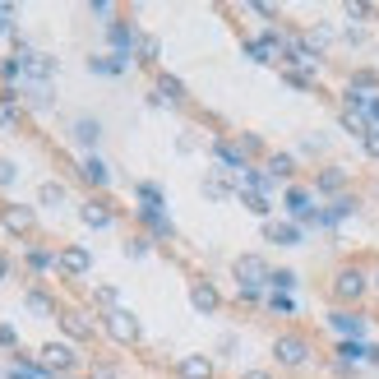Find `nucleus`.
<instances>
[{
  "mask_svg": "<svg viewBox=\"0 0 379 379\" xmlns=\"http://www.w3.org/2000/svg\"><path fill=\"white\" fill-rule=\"evenodd\" d=\"M245 208H250V213H259V217H264V213H269V199H264V195H255V190H245Z\"/></svg>",
  "mask_w": 379,
  "mask_h": 379,
  "instance_id": "obj_23",
  "label": "nucleus"
},
{
  "mask_svg": "<svg viewBox=\"0 0 379 379\" xmlns=\"http://www.w3.org/2000/svg\"><path fill=\"white\" fill-rule=\"evenodd\" d=\"M269 241H278V245H296V241H301V231L287 227V222H269Z\"/></svg>",
  "mask_w": 379,
  "mask_h": 379,
  "instance_id": "obj_15",
  "label": "nucleus"
},
{
  "mask_svg": "<svg viewBox=\"0 0 379 379\" xmlns=\"http://www.w3.org/2000/svg\"><path fill=\"white\" fill-rule=\"evenodd\" d=\"M361 144H365V153H370V157H379V130H375V125L365 130V139H361Z\"/></svg>",
  "mask_w": 379,
  "mask_h": 379,
  "instance_id": "obj_29",
  "label": "nucleus"
},
{
  "mask_svg": "<svg viewBox=\"0 0 379 379\" xmlns=\"http://www.w3.org/2000/svg\"><path fill=\"white\" fill-rule=\"evenodd\" d=\"M61 199H65V190H61L56 181H46V185H42V204H61Z\"/></svg>",
  "mask_w": 379,
  "mask_h": 379,
  "instance_id": "obj_27",
  "label": "nucleus"
},
{
  "mask_svg": "<svg viewBox=\"0 0 379 379\" xmlns=\"http://www.w3.org/2000/svg\"><path fill=\"white\" fill-rule=\"evenodd\" d=\"M208 375H213L208 356H185L181 361V379H208Z\"/></svg>",
  "mask_w": 379,
  "mask_h": 379,
  "instance_id": "obj_11",
  "label": "nucleus"
},
{
  "mask_svg": "<svg viewBox=\"0 0 379 379\" xmlns=\"http://www.w3.org/2000/svg\"><path fill=\"white\" fill-rule=\"evenodd\" d=\"M287 208L296 213V217H310V195H305V190H291V195H287Z\"/></svg>",
  "mask_w": 379,
  "mask_h": 379,
  "instance_id": "obj_20",
  "label": "nucleus"
},
{
  "mask_svg": "<svg viewBox=\"0 0 379 379\" xmlns=\"http://www.w3.org/2000/svg\"><path fill=\"white\" fill-rule=\"evenodd\" d=\"M106 329H111V338H121V342H135L139 338V319L130 315V310H111V315H106Z\"/></svg>",
  "mask_w": 379,
  "mask_h": 379,
  "instance_id": "obj_3",
  "label": "nucleus"
},
{
  "mask_svg": "<svg viewBox=\"0 0 379 379\" xmlns=\"http://www.w3.org/2000/svg\"><path fill=\"white\" fill-rule=\"evenodd\" d=\"M269 282H273L278 291H291V287H296V273H287V269H282V273H273Z\"/></svg>",
  "mask_w": 379,
  "mask_h": 379,
  "instance_id": "obj_28",
  "label": "nucleus"
},
{
  "mask_svg": "<svg viewBox=\"0 0 379 379\" xmlns=\"http://www.w3.org/2000/svg\"><path fill=\"white\" fill-rule=\"evenodd\" d=\"M190 301H195V310L208 315V310H217V291H213L208 282H195V287H190Z\"/></svg>",
  "mask_w": 379,
  "mask_h": 379,
  "instance_id": "obj_9",
  "label": "nucleus"
},
{
  "mask_svg": "<svg viewBox=\"0 0 379 379\" xmlns=\"http://www.w3.org/2000/svg\"><path fill=\"white\" fill-rule=\"evenodd\" d=\"M97 305H116V287H97Z\"/></svg>",
  "mask_w": 379,
  "mask_h": 379,
  "instance_id": "obj_33",
  "label": "nucleus"
},
{
  "mask_svg": "<svg viewBox=\"0 0 379 379\" xmlns=\"http://www.w3.org/2000/svg\"><path fill=\"white\" fill-rule=\"evenodd\" d=\"M342 185H347V171L342 167H329L324 176H319V190H324V195H333V190H342Z\"/></svg>",
  "mask_w": 379,
  "mask_h": 379,
  "instance_id": "obj_16",
  "label": "nucleus"
},
{
  "mask_svg": "<svg viewBox=\"0 0 379 379\" xmlns=\"http://www.w3.org/2000/svg\"><path fill=\"white\" fill-rule=\"evenodd\" d=\"M375 287H379V278H375Z\"/></svg>",
  "mask_w": 379,
  "mask_h": 379,
  "instance_id": "obj_41",
  "label": "nucleus"
},
{
  "mask_svg": "<svg viewBox=\"0 0 379 379\" xmlns=\"http://www.w3.org/2000/svg\"><path fill=\"white\" fill-rule=\"evenodd\" d=\"M88 227H111V213H106V204H84V213H79Z\"/></svg>",
  "mask_w": 379,
  "mask_h": 379,
  "instance_id": "obj_13",
  "label": "nucleus"
},
{
  "mask_svg": "<svg viewBox=\"0 0 379 379\" xmlns=\"http://www.w3.org/2000/svg\"><path fill=\"white\" fill-rule=\"evenodd\" d=\"M5 278H10V259L0 255V282H5Z\"/></svg>",
  "mask_w": 379,
  "mask_h": 379,
  "instance_id": "obj_37",
  "label": "nucleus"
},
{
  "mask_svg": "<svg viewBox=\"0 0 379 379\" xmlns=\"http://www.w3.org/2000/svg\"><path fill=\"white\" fill-rule=\"evenodd\" d=\"M111 42L121 46V56H130V42H135V32L125 28V23H111Z\"/></svg>",
  "mask_w": 379,
  "mask_h": 379,
  "instance_id": "obj_21",
  "label": "nucleus"
},
{
  "mask_svg": "<svg viewBox=\"0 0 379 379\" xmlns=\"http://www.w3.org/2000/svg\"><path fill=\"white\" fill-rule=\"evenodd\" d=\"M19 61H23V75H28V79H37V84H46V79L56 75V61H51V56H37V51H23Z\"/></svg>",
  "mask_w": 379,
  "mask_h": 379,
  "instance_id": "obj_4",
  "label": "nucleus"
},
{
  "mask_svg": "<svg viewBox=\"0 0 379 379\" xmlns=\"http://www.w3.org/2000/svg\"><path fill=\"white\" fill-rule=\"evenodd\" d=\"M338 356H342V361L351 365V361H361V356H370V351H365L361 342H342V351H338Z\"/></svg>",
  "mask_w": 379,
  "mask_h": 379,
  "instance_id": "obj_24",
  "label": "nucleus"
},
{
  "mask_svg": "<svg viewBox=\"0 0 379 379\" xmlns=\"http://www.w3.org/2000/svg\"><path fill=\"white\" fill-rule=\"evenodd\" d=\"M88 264H93V255L84 250V245H65L61 250V269L65 273H88Z\"/></svg>",
  "mask_w": 379,
  "mask_h": 379,
  "instance_id": "obj_6",
  "label": "nucleus"
},
{
  "mask_svg": "<svg viewBox=\"0 0 379 379\" xmlns=\"http://www.w3.org/2000/svg\"><path fill=\"white\" fill-rule=\"evenodd\" d=\"M79 176H84V181H88V185H106V176H111V171H106L102 162H97V157H88V162H84V171H79Z\"/></svg>",
  "mask_w": 379,
  "mask_h": 379,
  "instance_id": "obj_18",
  "label": "nucleus"
},
{
  "mask_svg": "<svg viewBox=\"0 0 379 379\" xmlns=\"http://www.w3.org/2000/svg\"><path fill=\"white\" fill-rule=\"evenodd\" d=\"M370 116H375V130H379V102H370Z\"/></svg>",
  "mask_w": 379,
  "mask_h": 379,
  "instance_id": "obj_38",
  "label": "nucleus"
},
{
  "mask_svg": "<svg viewBox=\"0 0 379 379\" xmlns=\"http://www.w3.org/2000/svg\"><path fill=\"white\" fill-rule=\"evenodd\" d=\"M10 379H42V370H32V365H14Z\"/></svg>",
  "mask_w": 379,
  "mask_h": 379,
  "instance_id": "obj_31",
  "label": "nucleus"
},
{
  "mask_svg": "<svg viewBox=\"0 0 379 379\" xmlns=\"http://www.w3.org/2000/svg\"><path fill=\"white\" fill-rule=\"evenodd\" d=\"M157 93H167V102H181V97H185L181 79H171V75H162V79H157Z\"/></svg>",
  "mask_w": 379,
  "mask_h": 379,
  "instance_id": "obj_19",
  "label": "nucleus"
},
{
  "mask_svg": "<svg viewBox=\"0 0 379 379\" xmlns=\"http://www.w3.org/2000/svg\"><path fill=\"white\" fill-rule=\"evenodd\" d=\"M42 365H46V370H61V375H65V370L75 365V351L61 347V342H51V347H42Z\"/></svg>",
  "mask_w": 379,
  "mask_h": 379,
  "instance_id": "obj_8",
  "label": "nucleus"
},
{
  "mask_svg": "<svg viewBox=\"0 0 379 379\" xmlns=\"http://www.w3.org/2000/svg\"><path fill=\"white\" fill-rule=\"evenodd\" d=\"M10 19H14V10H10V5H0V32H10Z\"/></svg>",
  "mask_w": 379,
  "mask_h": 379,
  "instance_id": "obj_35",
  "label": "nucleus"
},
{
  "mask_svg": "<svg viewBox=\"0 0 379 379\" xmlns=\"http://www.w3.org/2000/svg\"><path fill=\"white\" fill-rule=\"evenodd\" d=\"M278 46H287V42H282L278 32H269V37H259V42H250V46H245V51H250V61L269 65V61H273V56H278Z\"/></svg>",
  "mask_w": 379,
  "mask_h": 379,
  "instance_id": "obj_7",
  "label": "nucleus"
},
{
  "mask_svg": "<svg viewBox=\"0 0 379 379\" xmlns=\"http://www.w3.org/2000/svg\"><path fill=\"white\" fill-rule=\"evenodd\" d=\"M5 227H10V231H28L32 227V213L28 208H5Z\"/></svg>",
  "mask_w": 379,
  "mask_h": 379,
  "instance_id": "obj_17",
  "label": "nucleus"
},
{
  "mask_svg": "<svg viewBox=\"0 0 379 379\" xmlns=\"http://www.w3.org/2000/svg\"><path fill=\"white\" fill-rule=\"evenodd\" d=\"M370 356H375V361H379V347H375V351H370Z\"/></svg>",
  "mask_w": 379,
  "mask_h": 379,
  "instance_id": "obj_40",
  "label": "nucleus"
},
{
  "mask_svg": "<svg viewBox=\"0 0 379 379\" xmlns=\"http://www.w3.org/2000/svg\"><path fill=\"white\" fill-rule=\"evenodd\" d=\"M139 56H144V61H157V42H153V37H139Z\"/></svg>",
  "mask_w": 379,
  "mask_h": 379,
  "instance_id": "obj_30",
  "label": "nucleus"
},
{
  "mask_svg": "<svg viewBox=\"0 0 379 379\" xmlns=\"http://www.w3.org/2000/svg\"><path fill=\"white\" fill-rule=\"evenodd\" d=\"M269 171H273V176H291V157H287V153L269 157Z\"/></svg>",
  "mask_w": 379,
  "mask_h": 379,
  "instance_id": "obj_25",
  "label": "nucleus"
},
{
  "mask_svg": "<svg viewBox=\"0 0 379 379\" xmlns=\"http://www.w3.org/2000/svg\"><path fill=\"white\" fill-rule=\"evenodd\" d=\"M365 287H370V282H365V273H361V269H342V273H338V282H333L338 301H361V296H365Z\"/></svg>",
  "mask_w": 379,
  "mask_h": 379,
  "instance_id": "obj_2",
  "label": "nucleus"
},
{
  "mask_svg": "<svg viewBox=\"0 0 379 379\" xmlns=\"http://www.w3.org/2000/svg\"><path fill=\"white\" fill-rule=\"evenodd\" d=\"M61 324H65V333H70V338H88V324H84V315H61Z\"/></svg>",
  "mask_w": 379,
  "mask_h": 379,
  "instance_id": "obj_22",
  "label": "nucleus"
},
{
  "mask_svg": "<svg viewBox=\"0 0 379 379\" xmlns=\"http://www.w3.org/2000/svg\"><path fill=\"white\" fill-rule=\"evenodd\" d=\"M14 176H19V171H14V162H5V157H0V185H10Z\"/></svg>",
  "mask_w": 379,
  "mask_h": 379,
  "instance_id": "obj_32",
  "label": "nucleus"
},
{
  "mask_svg": "<svg viewBox=\"0 0 379 379\" xmlns=\"http://www.w3.org/2000/svg\"><path fill=\"white\" fill-rule=\"evenodd\" d=\"M102 139V125L97 121H75V144H84V148H93Z\"/></svg>",
  "mask_w": 379,
  "mask_h": 379,
  "instance_id": "obj_12",
  "label": "nucleus"
},
{
  "mask_svg": "<svg viewBox=\"0 0 379 379\" xmlns=\"http://www.w3.org/2000/svg\"><path fill=\"white\" fill-rule=\"evenodd\" d=\"M93 70H97V75H121L125 65H130V56H121V51H116V56H102V61H88Z\"/></svg>",
  "mask_w": 379,
  "mask_h": 379,
  "instance_id": "obj_14",
  "label": "nucleus"
},
{
  "mask_svg": "<svg viewBox=\"0 0 379 379\" xmlns=\"http://www.w3.org/2000/svg\"><path fill=\"white\" fill-rule=\"evenodd\" d=\"M273 356L282 365H301L305 356H310V347H305L301 338H278V342H273Z\"/></svg>",
  "mask_w": 379,
  "mask_h": 379,
  "instance_id": "obj_5",
  "label": "nucleus"
},
{
  "mask_svg": "<svg viewBox=\"0 0 379 379\" xmlns=\"http://www.w3.org/2000/svg\"><path fill=\"white\" fill-rule=\"evenodd\" d=\"M28 305H32V310H51V301H46L42 291H32V296H28Z\"/></svg>",
  "mask_w": 379,
  "mask_h": 379,
  "instance_id": "obj_34",
  "label": "nucleus"
},
{
  "mask_svg": "<svg viewBox=\"0 0 379 379\" xmlns=\"http://www.w3.org/2000/svg\"><path fill=\"white\" fill-rule=\"evenodd\" d=\"M333 329L347 333V338H361L365 333V315H347V310H342V315H333Z\"/></svg>",
  "mask_w": 379,
  "mask_h": 379,
  "instance_id": "obj_10",
  "label": "nucleus"
},
{
  "mask_svg": "<svg viewBox=\"0 0 379 379\" xmlns=\"http://www.w3.org/2000/svg\"><path fill=\"white\" fill-rule=\"evenodd\" d=\"M14 97H5V102H0V130H10V125H14Z\"/></svg>",
  "mask_w": 379,
  "mask_h": 379,
  "instance_id": "obj_26",
  "label": "nucleus"
},
{
  "mask_svg": "<svg viewBox=\"0 0 379 379\" xmlns=\"http://www.w3.org/2000/svg\"><path fill=\"white\" fill-rule=\"evenodd\" d=\"M269 278L273 273H269V264H264L259 255H241L236 259V282H241V291H259Z\"/></svg>",
  "mask_w": 379,
  "mask_h": 379,
  "instance_id": "obj_1",
  "label": "nucleus"
},
{
  "mask_svg": "<svg viewBox=\"0 0 379 379\" xmlns=\"http://www.w3.org/2000/svg\"><path fill=\"white\" fill-rule=\"evenodd\" d=\"M0 342H14V329L10 324H0Z\"/></svg>",
  "mask_w": 379,
  "mask_h": 379,
  "instance_id": "obj_36",
  "label": "nucleus"
},
{
  "mask_svg": "<svg viewBox=\"0 0 379 379\" xmlns=\"http://www.w3.org/2000/svg\"><path fill=\"white\" fill-rule=\"evenodd\" d=\"M245 379H269V375H264V370H250V375H245Z\"/></svg>",
  "mask_w": 379,
  "mask_h": 379,
  "instance_id": "obj_39",
  "label": "nucleus"
}]
</instances>
